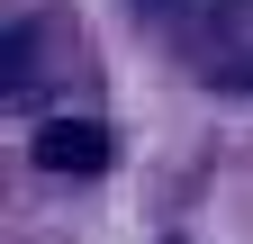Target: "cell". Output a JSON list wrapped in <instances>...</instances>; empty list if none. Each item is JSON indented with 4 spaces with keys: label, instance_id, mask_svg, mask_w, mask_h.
<instances>
[{
    "label": "cell",
    "instance_id": "obj_1",
    "mask_svg": "<svg viewBox=\"0 0 253 244\" xmlns=\"http://www.w3.org/2000/svg\"><path fill=\"white\" fill-rule=\"evenodd\" d=\"M27 154H37L45 172H82L90 181V172H109V127H100V118H45Z\"/></svg>",
    "mask_w": 253,
    "mask_h": 244
}]
</instances>
